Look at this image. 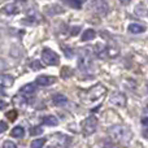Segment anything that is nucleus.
<instances>
[{
  "instance_id": "f257e3e1",
  "label": "nucleus",
  "mask_w": 148,
  "mask_h": 148,
  "mask_svg": "<svg viewBox=\"0 0 148 148\" xmlns=\"http://www.w3.org/2000/svg\"><path fill=\"white\" fill-rule=\"evenodd\" d=\"M105 94H107V88H105V86H103L101 83H97V84H95V86H92L91 88L78 92L79 97H81L84 103L97 101V100L101 99Z\"/></svg>"
},
{
  "instance_id": "f03ea898",
  "label": "nucleus",
  "mask_w": 148,
  "mask_h": 148,
  "mask_svg": "<svg viewBox=\"0 0 148 148\" xmlns=\"http://www.w3.org/2000/svg\"><path fill=\"white\" fill-rule=\"evenodd\" d=\"M109 135L112 136V139L116 143H122V144H127V142H130V139L133 138V134L129 130L126 126L122 125H116L112 126L109 129Z\"/></svg>"
},
{
  "instance_id": "7ed1b4c3",
  "label": "nucleus",
  "mask_w": 148,
  "mask_h": 148,
  "mask_svg": "<svg viewBox=\"0 0 148 148\" xmlns=\"http://www.w3.org/2000/svg\"><path fill=\"white\" fill-rule=\"evenodd\" d=\"M90 9H91L92 13L97 16V17H105L108 14V10H109V7H108V3L105 0H94V1L90 4Z\"/></svg>"
},
{
  "instance_id": "20e7f679",
  "label": "nucleus",
  "mask_w": 148,
  "mask_h": 148,
  "mask_svg": "<svg viewBox=\"0 0 148 148\" xmlns=\"http://www.w3.org/2000/svg\"><path fill=\"white\" fill-rule=\"evenodd\" d=\"M78 66H79V69L83 70V72H87V70L91 69L92 56H91L90 49L84 48V49L81 51V53H79V59H78Z\"/></svg>"
},
{
  "instance_id": "39448f33",
  "label": "nucleus",
  "mask_w": 148,
  "mask_h": 148,
  "mask_svg": "<svg viewBox=\"0 0 148 148\" xmlns=\"http://www.w3.org/2000/svg\"><path fill=\"white\" fill-rule=\"evenodd\" d=\"M42 59H43L44 64L49 65V66H55V65H59L60 62V57L59 55L55 51L49 48H44L43 52H42Z\"/></svg>"
},
{
  "instance_id": "423d86ee",
  "label": "nucleus",
  "mask_w": 148,
  "mask_h": 148,
  "mask_svg": "<svg viewBox=\"0 0 148 148\" xmlns=\"http://www.w3.org/2000/svg\"><path fill=\"white\" fill-rule=\"evenodd\" d=\"M97 127V118L95 116H90L82 122V131L84 135H91L96 131Z\"/></svg>"
},
{
  "instance_id": "0eeeda50",
  "label": "nucleus",
  "mask_w": 148,
  "mask_h": 148,
  "mask_svg": "<svg viewBox=\"0 0 148 148\" xmlns=\"http://www.w3.org/2000/svg\"><path fill=\"white\" fill-rule=\"evenodd\" d=\"M110 103L117 105V107L123 108L126 105V96L123 94H121V92H114V94L110 96Z\"/></svg>"
},
{
  "instance_id": "6e6552de",
  "label": "nucleus",
  "mask_w": 148,
  "mask_h": 148,
  "mask_svg": "<svg viewBox=\"0 0 148 148\" xmlns=\"http://www.w3.org/2000/svg\"><path fill=\"white\" fill-rule=\"evenodd\" d=\"M36 84L39 86H51L56 82V78L55 77H51V75H40L36 78Z\"/></svg>"
},
{
  "instance_id": "1a4fd4ad",
  "label": "nucleus",
  "mask_w": 148,
  "mask_h": 148,
  "mask_svg": "<svg viewBox=\"0 0 148 148\" xmlns=\"http://www.w3.org/2000/svg\"><path fill=\"white\" fill-rule=\"evenodd\" d=\"M18 10H20V8H18V5L16 4V3H9V4H7L4 8H3V12L8 16L17 14Z\"/></svg>"
},
{
  "instance_id": "9d476101",
  "label": "nucleus",
  "mask_w": 148,
  "mask_h": 148,
  "mask_svg": "<svg viewBox=\"0 0 148 148\" xmlns=\"http://www.w3.org/2000/svg\"><path fill=\"white\" fill-rule=\"evenodd\" d=\"M52 101H53V104L57 105V107H62V105L68 104V97L65 96V95L56 94L53 97H52Z\"/></svg>"
},
{
  "instance_id": "9b49d317",
  "label": "nucleus",
  "mask_w": 148,
  "mask_h": 148,
  "mask_svg": "<svg viewBox=\"0 0 148 148\" xmlns=\"http://www.w3.org/2000/svg\"><path fill=\"white\" fill-rule=\"evenodd\" d=\"M129 31H130L131 34H140V33L146 31V27H144L143 25H140V23H131V25L129 26Z\"/></svg>"
},
{
  "instance_id": "f8f14e48",
  "label": "nucleus",
  "mask_w": 148,
  "mask_h": 148,
  "mask_svg": "<svg viewBox=\"0 0 148 148\" xmlns=\"http://www.w3.org/2000/svg\"><path fill=\"white\" fill-rule=\"evenodd\" d=\"M95 36H96L95 30H92V29H87V30L82 34V38L81 39H82V42H88V40H92Z\"/></svg>"
},
{
  "instance_id": "ddd939ff",
  "label": "nucleus",
  "mask_w": 148,
  "mask_h": 148,
  "mask_svg": "<svg viewBox=\"0 0 148 148\" xmlns=\"http://www.w3.org/2000/svg\"><path fill=\"white\" fill-rule=\"evenodd\" d=\"M35 84L33 83H29V84H25V86L21 88V94L22 95H33L35 92Z\"/></svg>"
},
{
  "instance_id": "4468645a",
  "label": "nucleus",
  "mask_w": 148,
  "mask_h": 148,
  "mask_svg": "<svg viewBox=\"0 0 148 148\" xmlns=\"http://www.w3.org/2000/svg\"><path fill=\"white\" fill-rule=\"evenodd\" d=\"M43 123L47 126H57L59 125V120L55 116H46L43 118Z\"/></svg>"
},
{
  "instance_id": "2eb2a0df",
  "label": "nucleus",
  "mask_w": 148,
  "mask_h": 148,
  "mask_svg": "<svg viewBox=\"0 0 148 148\" xmlns=\"http://www.w3.org/2000/svg\"><path fill=\"white\" fill-rule=\"evenodd\" d=\"M10 135H12L13 138H22V136L25 135V130H23L22 126H16V127H13V130L10 131Z\"/></svg>"
},
{
  "instance_id": "dca6fc26",
  "label": "nucleus",
  "mask_w": 148,
  "mask_h": 148,
  "mask_svg": "<svg viewBox=\"0 0 148 148\" xmlns=\"http://www.w3.org/2000/svg\"><path fill=\"white\" fill-rule=\"evenodd\" d=\"M13 82H14V79H13L12 75H3V77H1V83H3V86L10 87V86L13 84Z\"/></svg>"
},
{
  "instance_id": "f3484780",
  "label": "nucleus",
  "mask_w": 148,
  "mask_h": 148,
  "mask_svg": "<svg viewBox=\"0 0 148 148\" xmlns=\"http://www.w3.org/2000/svg\"><path fill=\"white\" fill-rule=\"evenodd\" d=\"M73 70H72V68H68V66H64L61 69V78H64V79H68L69 77H72L73 75Z\"/></svg>"
},
{
  "instance_id": "a211bd4d",
  "label": "nucleus",
  "mask_w": 148,
  "mask_h": 148,
  "mask_svg": "<svg viewBox=\"0 0 148 148\" xmlns=\"http://www.w3.org/2000/svg\"><path fill=\"white\" fill-rule=\"evenodd\" d=\"M46 143V139L44 138H39V139H35L34 142H31V148H42Z\"/></svg>"
},
{
  "instance_id": "6ab92c4d",
  "label": "nucleus",
  "mask_w": 148,
  "mask_h": 148,
  "mask_svg": "<svg viewBox=\"0 0 148 148\" xmlns=\"http://www.w3.org/2000/svg\"><path fill=\"white\" fill-rule=\"evenodd\" d=\"M17 116H18V113H17V110H14V109L5 113V117H7L9 121H14L16 118H17Z\"/></svg>"
},
{
  "instance_id": "aec40b11",
  "label": "nucleus",
  "mask_w": 148,
  "mask_h": 148,
  "mask_svg": "<svg viewBox=\"0 0 148 148\" xmlns=\"http://www.w3.org/2000/svg\"><path fill=\"white\" fill-rule=\"evenodd\" d=\"M43 133V129L40 127V126H35V127H33L30 130V134L31 135H40V134Z\"/></svg>"
},
{
  "instance_id": "412c9836",
  "label": "nucleus",
  "mask_w": 148,
  "mask_h": 148,
  "mask_svg": "<svg viewBox=\"0 0 148 148\" xmlns=\"http://www.w3.org/2000/svg\"><path fill=\"white\" fill-rule=\"evenodd\" d=\"M30 66H31V69H33V70H40L42 68H43V66H42V64L38 61V60H35V61L31 62Z\"/></svg>"
},
{
  "instance_id": "4be33fe9",
  "label": "nucleus",
  "mask_w": 148,
  "mask_h": 148,
  "mask_svg": "<svg viewBox=\"0 0 148 148\" xmlns=\"http://www.w3.org/2000/svg\"><path fill=\"white\" fill-rule=\"evenodd\" d=\"M3 148H17V146H16L13 142H10V140H5Z\"/></svg>"
},
{
  "instance_id": "5701e85b",
  "label": "nucleus",
  "mask_w": 148,
  "mask_h": 148,
  "mask_svg": "<svg viewBox=\"0 0 148 148\" xmlns=\"http://www.w3.org/2000/svg\"><path fill=\"white\" fill-rule=\"evenodd\" d=\"M65 3H68V4H70L73 8H81V4L79 3H77L75 0H64Z\"/></svg>"
},
{
  "instance_id": "b1692460",
  "label": "nucleus",
  "mask_w": 148,
  "mask_h": 148,
  "mask_svg": "<svg viewBox=\"0 0 148 148\" xmlns=\"http://www.w3.org/2000/svg\"><path fill=\"white\" fill-rule=\"evenodd\" d=\"M8 129V125L4 122V121H0V134L4 133V131H7Z\"/></svg>"
},
{
  "instance_id": "393cba45",
  "label": "nucleus",
  "mask_w": 148,
  "mask_h": 148,
  "mask_svg": "<svg viewBox=\"0 0 148 148\" xmlns=\"http://www.w3.org/2000/svg\"><path fill=\"white\" fill-rule=\"evenodd\" d=\"M62 49H64L65 55H66L68 57H72V56H73V51H72V49H68V47H64Z\"/></svg>"
},
{
  "instance_id": "a878e982",
  "label": "nucleus",
  "mask_w": 148,
  "mask_h": 148,
  "mask_svg": "<svg viewBox=\"0 0 148 148\" xmlns=\"http://www.w3.org/2000/svg\"><path fill=\"white\" fill-rule=\"evenodd\" d=\"M103 148H114V146H113L112 142H107V143L103 146Z\"/></svg>"
},
{
  "instance_id": "bb28decb",
  "label": "nucleus",
  "mask_w": 148,
  "mask_h": 148,
  "mask_svg": "<svg viewBox=\"0 0 148 148\" xmlns=\"http://www.w3.org/2000/svg\"><path fill=\"white\" fill-rule=\"evenodd\" d=\"M142 125H144V126H147V127H148V117L142 118Z\"/></svg>"
},
{
  "instance_id": "cd10ccee",
  "label": "nucleus",
  "mask_w": 148,
  "mask_h": 148,
  "mask_svg": "<svg viewBox=\"0 0 148 148\" xmlns=\"http://www.w3.org/2000/svg\"><path fill=\"white\" fill-rule=\"evenodd\" d=\"M7 107V103L4 101V100H0V109H3V108Z\"/></svg>"
},
{
  "instance_id": "c85d7f7f",
  "label": "nucleus",
  "mask_w": 148,
  "mask_h": 148,
  "mask_svg": "<svg viewBox=\"0 0 148 148\" xmlns=\"http://www.w3.org/2000/svg\"><path fill=\"white\" fill-rule=\"evenodd\" d=\"M0 95H5V91H4V86H0Z\"/></svg>"
},
{
  "instance_id": "c756f323",
  "label": "nucleus",
  "mask_w": 148,
  "mask_h": 148,
  "mask_svg": "<svg viewBox=\"0 0 148 148\" xmlns=\"http://www.w3.org/2000/svg\"><path fill=\"white\" fill-rule=\"evenodd\" d=\"M79 29H81V27H75V29H74V30L72 31V35H75V34H77V31H78Z\"/></svg>"
},
{
  "instance_id": "7c9ffc66",
  "label": "nucleus",
  "mask_w": 148,
  "mask_h": 148,
  "mask_svg": "<svg viewBox=\"0 0 148 148\" xmlns=\"http://www.w3.org/2000/svg\"><path fill=\"white\" fill-rule=\"evenodd\" d=\"M121 3H122V4H127V3H130L131 0H120Z\"/></svg>"
},
{
  "instance_id": "2f4dec72",
  "label": "nucleus",
  "mask_w": 148,
  "mask_h": 148,
  "mask_svg": "<svg viewBox=\"0 0 148 148\" xmlns=\"http://www.w3.org/2000/svg\"><path fill=\"white\" fill-rule=\"evenodd\" d=\"M75 1H77V3H79V4H81V5H82V3L87 1V0H75Z\"/></svg>"
},
{
  "instance_id": "473e14b6",
  "label": "nucleus",
  "mask_w": 148,
  "mask_h": 148,
  "mask_svg": "<svg viewBox=\"0 0 148 148\" xmlns=\"http://www.w3.org/2000/svg\"><path fill=\"white\" fill-rule=\"evenodd\" d=\"M144 136H146V138L148 139V130H146V131H144Z\"/></svg>"
},
{
  "instance_id": "72a5a7b5",
  "label": "nucleus",
  "mask_w": 148,
  "mask_h": 148,
  "mask_svg": "<svg viewBox=\"0 0 148 148\" xmlns=\"http://www.w3.org/2000/svg\"><path fill=\"white\" fill-rule=\"evenodd\" d=\"M47 148H55V147H47Z\"/></svg>"
},
{
  "instance_id": "f704fd0d",
  "label": "nucleus",
  "mask_w": 148,
  "mask_h": 148,
  "mask_svg": "<svg viewBox=\"0 0 148 148\" xmlns=\"http://www.w3.org/2000/svg\"><path fill=\"white\" fill-rule=\"evenodd\" d=\"M147 87H148V84H147Z\"/></svg>"
}]
</instances>
